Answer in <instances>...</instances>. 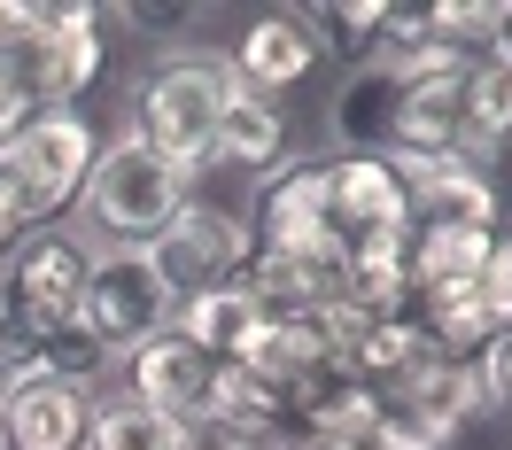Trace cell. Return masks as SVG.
Instances as JSON below:
<instances>
[{
    "label": "cell",
    "mask_w": 512,
    "mask_h": 450,
    "mask_svg": "<svg viewBox=\"0 0 512 450\" xmlns=\"http://www.w3.org/2000/svg\"><path fill=\"white\" fill-rule=\"evenodd\" d=\"M241 288L256 295L264 319H319L326 303H342V272L334 264H311V257H264L256 249Z\"/></svg>",
    "instance_id": "ac0fdd59"
},
{
    "label": "cell",
    "mask_w": 512,
    "mask_h": 450,
    "mask_svg": "<svg viewBox=\"0 0 512 450\" xmlns=\"http://www.w3.org/2000/svg\"><path fill=\"white\" fill-rule=\"evenodd\" d=\"M481 388H489V404H505V412H512V326L481 350Z\"/></svg>",
    "instance_id": "44dd1931"
},
{
    "label": "cell",
    "mask_w": 512,
    "mask_h": 450,
    "mask_svg": "<svg viewBox=\"0 0 512 450\" xmlns=\"http://www.w3.org/2000/svg\"><path fill=\"white\" fill-rule=\"evenodd\" d=\"M78 295H86V241L70 233L16 241L8 280H0V342L24 357V373H70V381L94 373L78 342Z\"/></svg>",
    "instance_id": "6da1fadb"
},
{
    "label": "cell",
    "mask_w": 512,
    "mask_h": 450,
    "mask_svg": "<svg viewBox=\"0 0 512 450\" xmlns=\"http://www.w3.org/2000/svg\"><path fill=\"white\" fill-rule=\"evenodd\" d=\"M288 148V117H280V101L249 94L241 78H225V109H218V140H210V163L225 171H272Z\"/></svg>",
    "instance_id": "2e32d148"
},
{
    "label": "cell",
    "mask_w": 512,
    "mask_h": 450,
    "mask_svg": "<svg viewBox=\"0 0 512 450\" xmlns=\"http://www.w3.org/2000/svg\"><path fill=\"white\" fill-rule=\"evenodd\" d=\"M225 357L194 350L179 326H163L156 342H140V350L125 357V388L140 396V404H156L171 427H202V419H218L225 404Z\"/></svg>",
    "instance_id": "8fae6325"
},
{
    "label": "cell",
    "mask_w": 512,
    "mask_h": 450,
    "mask_svg": "<svg viewBox=\"0 0 512 450\" xmlns=\"http://www.w3.org/2000/svg\"><path fill=\"white\" fill-rule=\"evenodd\" d=\"M86 450H179V427H171L156 404H140L132 388H109V396H94Z\"/></svg>",
    "instance_id": "ffe728a7"
},
{
    "label": "cell",
    "mask_w": 512,
    "mask_h": 450,
    "mask_svg": "<svg viewBox=\"0 0 512 450\" xmlns=\"http://www.w3.org/2000/svg\"><path fill=\"white\" fill-rule=\"evenodd\" d=\"M179 450H256V443H241V435L218 427V419H202V427H179Z\"/></svg>",
    "instance_id": "7402d4cb"
},
{
    "label": "cell",
    "mask_w": 512,
    "mask_h": 450,
    "mask_svg": "<svg viewBox=\"0 0 512 450\" xmlns=\"http://www.w3.org/2000/svg\"><path fill=\"white\" fill-rule=\"evenodd\" d=\"M94 381L70 373H24L0 404V450H86Z\"/></svg>",
    "instance_id": "5bb4252c"
},
{
    "label": "cell",
    "mask_w": 512,
    "mask_h": 450,
    "mask_svg": "<svg viewBox=\"0 0 512 450\" xmlns=\"http://www.w3.org/2000/svg\"><path fill=\"white\" fill-rule=\"evenodd\" d=\"M225 78L233 70L210 63V55H171L140 78V101H132V132L171 156L179 171H202L210 163V140H218V109H225Z\"/></svg>",
    "instance_id": "8992f818"
},
{
    "label": "cell",
    "mask_w": 512,
    "mask_h": 450,
    "mask_svg": "<svg viewBox=\"0 0 512 450\" xmlns=\"http://www.w3.org/2000/svg\"><path fill=\"white\" fill-rule=\"evenodd\" d=\"M16 381H24V357L0 342V404H8V388H16Z\"/></svg>",
    "instance_id": "484cf974"
},
{
    "label": "cell",
    "mask_w": 512,
    "mask_h": 450,
    "mask_svg": "<svg viewBox=\"0 0 512 450\" xmlns=\"http://www.w3.org/2000/svg\"><path fill=\"white\" fill-rule=\"evenodd\" d=\"M132 24H140V32H187L194 24V8H125Z\"/></svg>",
    "instance_id": "603a6c76"
},
{
    "label": "cell",
    "mask_w": 512,
    "mask_h": 450,
    "mask_svg": "<svg viewBox=\"0 0 512 450\" xmlns=\"http://www.w3.org/2000/svg\"><path fill=\"white\" fill-rule=\"evenodd\" d=\"M404 179V241L497 233V179L458 156H381Z\"/></svg>",
    "instance_id": "9c48e42d"
},
{
    "label": "cell",
    "mask_w": 512,
    "mask_h": 450,
    "mask_svg": "<svg viewBox=\"0 0 512 450\" xmlns=\"http://www.w3.org/2000/svg\"><path fill=\"white\" fill-rule=\"evenodd\" d=\"M86 218L109 233V241H156L163 225L194 202V171H179L171 156H156L140 132H117L94 148V171H86Z\"/></svg>",
    "instance_id": "277c9868"
},
{
    "label": "cell",
    "mask_w": 512,
    "mask_h": 450,
    "mask_svg": "<svg viewBox=\"0 0 512 450\" xmlns=\"http://www.w3.org/2000/svg\"><path fill=\"white\" fill-rule=\"evenodd\" d=\"M171 326L187 334L194 350H210V357H225V365H241V350L256 342L264 311H256V295L233 280V288H210V295H194V303H179V311H171Z\"/></svg>",
    "instance_id": "d6986e66"
},
{
    "label": "cell",
    "mask_w": 512,
    "mask_h": 450,
    "mask_svg": "<svg viewBox=\"0 0 512 450\" xmlns=\"http://www.w3.org/2000/svg\"><path fill=\"white\" fill-rule=\"evenodd\" d=\"M497 55L512 63V8H505V24H497Z\"/></svg>",
    "instance_id": "83f0119b"
},
{
    "label": "cell",
    "mask_w": 512,
    "mask_h": 450,
    "mask_svg": "<svg viewBox=\"0 0 512 450\" xmlns=\"http://www.w3.org/2000/svg\"><path fill=\"white\" fill-rule=\"evenodd\" d=\"M94 125L78 109H47L0 140V218L16 233H47V218H63L70 202L86 194L94 171Z\"/></svg>",
    "instance_id": "7a4b0ae2"
},
{
    "label": "cell",
    "mask_w": 512,
    "mask_h": 450,
    "mask_svg": "<svg viewBox=\"0 0 512 450\" xmlns=\"http://www.w3.org/2000/svg\"><path fill=\"white\" fill-rule=\"evenodd\" d=\"M256 450H326V443L311 435V427H280V435H264Z\"/></svg>",
    "instance_id": "cb8c5ba5"
},
{
    "label": "cell",
    "mask_w": 512,
    "mask_h": 450,
    "mask_svg": "<svg viewBox=\"0 0 512 450\" xmlns=\"http://www.w3.org/2000/svg\"><path fill=\"white\" fill-rule=\"evenodd\" d=\"M16 241H32V233H16V225L0 218V257H16Z\"/></svg>",
    "instance_id": "4316f807"
},
{
    "label": "cell",
    "mask_w": 512,
    "mask_h": 450,
    "mask_svg": "<svg viewBox=\"0 0 512 450\" xmlns=\"http://www.w3.org/2000/svg\"><path fill=\"white\" fill-rule=\"evenodd\" d=\"M319 55H326V47H319V32L303 24V8H264L249 32L233 39V63H225V70H233L249 94L280 101L288 86H303V78L319 70Z\"/></svg>",
    "instance_id": "9a60e30c"
},
{
    "label": "cell",
    "mask_w": 512,
    "mask_h": 450,
    "mask_svg": "<svg viewBox=\"0 0 512 450\" xmlns=\"http://www.w3.org/2000/svg\"><path fill=\"white\" fill-rule=\"evenodd\" d=\"M466 63L474 55H443V47L412 55V86L396 101L388 156H458V140H466Z\"/></svg>",
    "instance_id": "7c38bea8"
},
{
    "label": "cell",
    "mask_w": 512,
    "mask_h": 450,
    "mask_svg": "<svg viewBox=\"0 0 512 450\" xmlns=\"http://www.w3.org/2000/svg\"><path fill=\"white\" fill-rule=\"evenodd\" d=\"M24 117H32V109H24V101H16V86H8V78H0V140H8V132L24 125Z\"/></svg>",
    "instance_id": "d4e9b609"
},
{
    "label": "cell",
    "mask_w": 512,
    "mask_h": 450,
    "mask_svg": "<svg viewBox=\"0 0 512 450\" xmlns=\"http://www.w3.org/2000/svg\"><path fill=\"white\" fill-rule=\"evenodd\" d=\"M326 249L342 272L404 264V179L381 156H326Z\"/></svg>",
    "instance_id": "5b68a950"
},
{
    "label": "cell",
    "mask_w": 512,
    "mask_h": 450,
    "mask_svg": "<svg viewBox=\"0 0 512 450\" xmlns=\"http://www.w3.org/2000/svg\"><path fill=\"white\" fill-rule=\"evenodd\" d=\"M171 288H163V272L148 264L140 241H94L86 249V295H78V342L94 365L109 357H132L140 342H156L163 326H171Z\"/></svg>",
    "instance_id": "3957f363"
},
{
    "label": "cell",
    "mask_w": 512,
    "mask_h": 450,
    "mask_svg": "<svg viewBox=\"0 0 512 450\" xmlns=\"http://www.w3.org/2000/svg\"><path fill=\"white\" fill-rule=\"evenodd\" d=\"M0 78L16 86V101L47 117V109H70L101 78V16L94 8H39L32 32L0 55Z\"/></svg>",
    "instance_id": "52a82bcc"
},
{
    "label": "cell",
    "mask_w": 512,
    "mask_h": 450,
    "mask_svg": "<svg viewBox=\"0 0 512 450\" xmlns=\"http://www.w3.org/2000/svg\"><path fill=\"white\" fill-rule=\"evenodd\" d=\"M140 249H148V264L163 272L171 303H194V295L233 288V280L249 272V257H256V233H249V218H233V210L187 202V210H179V218L163 225L156 241H140Z\"/></svg>",
    "instance_id": "ba28073f"
},
{
    "label": "cell",
    "mask_w": 512,
    "mask_h": 450,
    "mask_svg": "<svg viewBox=\"0 0 512 450\" xmlns=\"http://www.w3.org/2000/svg\"><path fill=\"white\" fill-rule=\"evenodd\" d=\"M404 86H412V55H404V47H373V55H357L350 78H342L334 101H326V125H334V140H342V156H388Z\"/></svg>",
    "instance_id": "4fadbf2b"
},
{
    "label": "cell",
    "mask_w": 512,
    "mask_h": 450,
    "mask_svg": "<svg viewBox=\"0 0 512 450\" xmlns=\"http://www.w3.org/2000/svg\"><path fill=\"white\" fill-rule=\"evenodd\" d=\"M497 156H512V63L497 47H481L466 63V140H458V163L489 171Z\"/></svg>",
    "instance_id": "e0dca14e"
},
{
    "label": "cell",
    "mask_w": 512,
    "mask_h": 450,
    "mask_svg": "<svg viewBox=\"0 0 512 450\" xmlns=\"http://www.w3.org/2000/svg\"><path fill=\"white\" fill-rule=\"evenodd\" d=\"M241 373L288 412V427L319 404L326 388L350 381L342 357H334V342L319 334V319H264V326H256V342L241 350Z\"/></svg>",
    "instance_id": "30bf717a"
}]
</instances>
